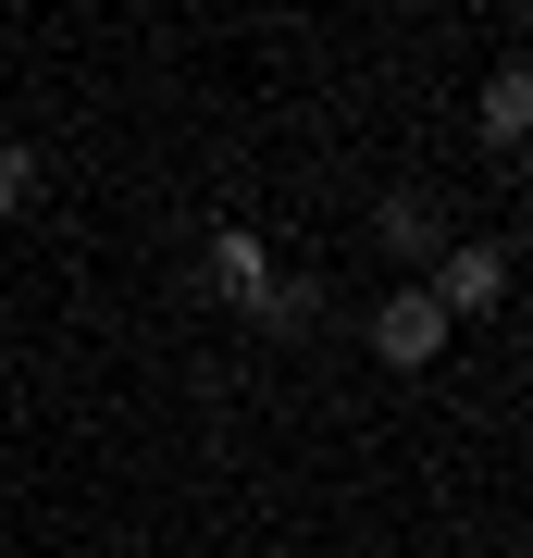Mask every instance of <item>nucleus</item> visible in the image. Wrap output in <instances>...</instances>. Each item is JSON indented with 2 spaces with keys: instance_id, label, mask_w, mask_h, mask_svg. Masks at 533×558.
<instances>
[{
  "instance_id": "nucleus-1",
  "label": "nucleus",
  "mask_w": 533,
  "mask_h": 558,
  "mask_svg": "<svg viewBox=\"0 0 533 558\" xmlns=\"http://www.w3.org/2000/svg\"><path fill=\"white\" fill-rule=\"evenodd\" d=\"M422 299H435L447 323H472L509 299V248H435V274H422Z\"/></svg>"
},
{
  "instance_id": "nucleus-2",
  "label": "nucleus",
  "mask_w": 533,
  "mask_h": 558,
  "mask_svg": "<svg viewBox=\"0 0 533 558\" xmlns=\"http://www.w3.org/2000/svg\"><path fill=\"white\" fill-rule=\"evenodd\" d=\"M447 336H459V323H447L435 299H422V286H397V299L373 311V360H397V373H422V360H435Z\"/></svg>"
},
{
  "instance_id": "nucleus-3",
  "label": "nucleus",
  "mask_w": 533,
  "mask_h": 558,
  "mask_svg": "<svg viewBox=\"0 0 533 558\" xmlns=\"http://www.w3.org/2000/svg\"><path fill=\"white\" fill-rule=\"evenodd\" d=\"M211 286H223V299H249V311H261V299H274V248H261L249 223H223V236H211Z\"/></svg>"
},
{
  "instance_id": "nucleus-4",
  "label": "nucleus",
  "mask_w": 533,
  "mask_h": 558,
  "mask_svg": "<svg viewBox=\"0 0 533 558\" xmlns=\"http://www.w3.org/2000/svg\"><path fill=\"white\" fill-rule=\"evenodd\" d=\"M484 137H496V149L533 137V75H521V62H496V75H484Z\"/></svg>"
},
{
  "instance_id": "nucleus-5",
  "label": "nucleus",
  "mask_w": 533,
  "mask_h": 558,
  "mask_svg": "<svg viewBox=\"0 0 533 558\" xmlns=\"http://www.w3.org/2000/svg\"><path fill=\"white\" fill-rule=\"evenodd\" d=\"M385 248H397V260H435V248H447V223L422 211V199H385Z\"/></svg>"
},
{
  "instance_id": "nucleus-6",
  "label": "nucleus",
  "mask_w": 533,
  "mask_h": 558,
  "mask_svg": "<svg viewBox=\"0 0 533 558\" xmlns=\"http://www.w3.org/2000/svg\"><path fill=\"white\" fill-rule=\"evenodd\" d=\"M25 199H38V149H13V137H0V223H13Z\"/></svg>"
}]
</instances>
